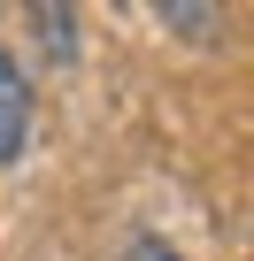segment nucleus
Returning a JSON list of instances; mask_svg holds the SVG:
<instances>
[{
    "label": "nucleus",
    "mask_w": 254,
    "mask_h": 261,
    "mask_svg": "<svg viewBox=\"0 0 254 261\" xmlns=\"http://www.w3.org/2000/svg\"><path fill=\"white\" fill-rule=\"evenodd\" d=\"M24 139H31V77L16 69L8 46H0V169L24 162Z\"/></svg>",
    "instance_id": "nucleus-1"
},
{
    "label": "nucleus",
    "mask_w": 254,
    "mask_h": 261,
    "mask_svg": "<svg viewBox=\"0 0 254 261\" xmlns=\"http://www.w3.org/2000/svg\"><path fill=\"white\" fill-rule=\"evenodd\" d=\"M131 261H185V253H177V246H162V238H139V246H131Z\"/></svg>",
    "instance_id": "nucleus-2"
}]
</instances>
